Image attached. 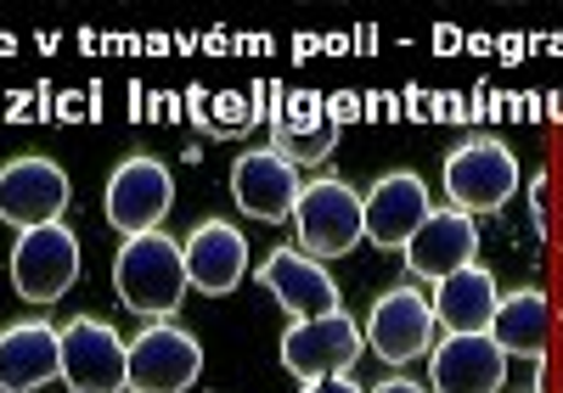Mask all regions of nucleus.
<instances>
[{
	"mask_svg": "<svg viewBox=\"0 0 563 393\" xmlns=\"http://www.w3.org/2000/svg\"><path fill=\"white\" fill-rule=\"evenodd\" d=\"M113 287H119V299L124 310L135 315H175L180 299H186V254H180V242L164 236V231H141V236H124V248L113 259Z\"/></svg>",
	"mask_w": 563,
	"mask_h": 393,
	"instance_id": "obj_1",
	"label": "nucleus"
},
{
	"mask_svg": "<svg viewBox=\"0 0 563 393\" xmlns=\"http://www.w3.org/2000/svg\"><path fill=\"white\" fill-rule=\"evenodd\" d=\"M294 225H299V242L310 259H344L366 236V196L339 175H321L299 191Z\"/></svg>",
	"mask_w": 563,
	"mask_h": 393,
	"instance_id": "obj_2",
	"label": "nucleus"
},
{
	"mask_svg": "<svg viewBox=\"0 0 563 393\" xmlns=\"http://www.w3.org/2000/svg\"><path fill=\"white\" fill-rule=\"evenodd\" d=\"M519 191V158L496 135H467L445 153V196L462 214H496Z\"/></svg>",
	"mask_w": 563,
	"mask_h": 393,
	"instance_id": "obj_3",
	"label": "nucleus"
},
{
	"mask_svg": "<svg viewBox=\"0 0 563 393\" xmlns=\"http://www.w3.org/2000/svg\"><path fill=\"white\" fill-rule=\"evenodd\" d=\"M198 371H203V343L186 326L153 321L141 337H130V366H124L130 393H186Z\"/></svg>",
	"mask_w": 563,
	"mask_h": 393,
	"instance_id": "obj_4",
	"label": "nucleus"
},
{
	"mask_svg": "<svg viewBox=\"0 0 563 393\" xmlns=\"http://www.w3.org/2000/svg\"><path fill=\"white\" fill-rule=\"evenodd\" d=\"M68 196H74L68 169L52 164V158L29 153V158L0 164V220H7L18 236L40 231V225H57L63 209H68Z\"/></svg>",
	"mask_w": 563,
	"mask_h": 393,
	"instance_id": "obj_5",
	"label": "nucleus"
},
{
	"mask_svg": "<svg viewBox=\"0 0 563 393\" xmlns=\"http://www.w3.org/2000/svg\"><path fill=\"white\" fill-rule=\"evenodd\" d=\"M434 299L422 292L417 281H406V287H389L378 304H372V315H366V343H372V355L378 360H389V366H406V360H417V355H429L434 349Z\"/></svg>",
	"mask_w": 563,
	"mask_h": 393,
	"instance_id": "obj_6",
	"label": "nucleus"
},
{
	"mask_svg": "<svg viewBox=\"0 0 563 393\" xmlns=\"http://www.w3.org/2000/svg\"><path fill=\"white\" fill-rule=\"evenodd\" d=\"M74 281H79V236L63 220L23 231L12 242V287L29 304H57Z\"/></svg>",
	"mask_w": 563,
	"mask_h": 393,
	"instance_id": "obj_7",
	"label": "nucleus"
},
{
	"mask_svg": "<svg viewBox=\"0 0 563 393\" xmlns=\"http://www.w3.org/2000/svg\"><path fill=\"white\" fill-rule=\"evenodd\" d=\"M361 326L333 310L316 321H294L282 332V366H288L299 382H321V377H350V366L361 360Z\"/></svg>",
	"mask_w": 563,
	"mask_h": 393,
	"instance_id": "obj_8",
	"label": "nucleus"
},
{
	"mask_svg": "<svg viewBox=\"0 0 563 393\" xmlns=\"http://www.w3.org/2000/svg\"><path fill=\"white\" fill-rule=\"evenodd\" d=\"M124 366H130V343L108 321L74 315L63 326V382L74 393H124Z\"/></svg>",
	"mask_w": 563,
	"mask_h": 393,
	"instance_id": "obj_9",
	"label": "nucleus"
},
{
	"mask_svg": "<svg viewBox=\"0 0 563 393\" xmlns=\"http://www.w3.org/2000/svg\"><path fill=\"white\" fill-rule=\"evenodd\" d=\"M299 191H305L299 164H288L282 153H271V146H254V153H243L231 164V196H238V209L249 220H265V225L294 220Z\"/></svg>",
	"mask_w": 563,
	"mask_h": 393,
	"instance_id": "obj_10",
	"label": "nucleus"
},
{
	"mask_svg": "<svg viewBox=\"0 0 563 393\" xmlns=\"http://www.w3.org/2000/svg\"><path fill=\"white\" fill-rule=\"evenodd\" d=\"M169 203H175V180H169V169H164L158 158H147V153L124 158V164L113 169V180H108V225L124 231V236L158 231L164 214H169Z\"/></svg>",
	"mask_w": 563,
	"mask_h": 393,
	"instance_id": "obj_11",
	"label": "nucleus"
},
{
	"mask_svg": "<svg viewBox=\"0 0 563 393\" xmlns=\"http://www.w3.org/2000/svg\"><path fill=\"white\" fill-rule=\"evenodd\" d=\"M400 254H406V270L417 281L440 287L445 276H456V270H467L479 259V225H474V214H462V209H434Z\"/></svg>",
	"mask_w": 563,
	"mask_h": 393,
	"instance_id": "obj_12",
	"label": "nucleus"
},
{
	"mask_svg": "<svg viewBox=\"0 0 563 393\" xmlns=\"http://www.w3.org/2000/svg\"><path fill=\"white\" fill-rule=\"evenodd\" d=\"M63 377V332L52 321L0 326V393H40Z\"/></svg>",
	"mask_w": 563,
	"mask_h": 393,
	"instance_id": "obj_13",
	"label": "nucleus"
},
{
	"mask_svg": "<svg viewBox=\"0 0 563 393\" xmlns=\"http://www.w3.org/2000/svg\"><path fill=\"white\" fill-rule=\"evenodd\" d=\"M260 281H265V292H271V299L288 310L294 321H316V315H333V310H339V281L327 276L305 248H276V254H265Z\"/></svg>",
	"mask_w": 563,
	"mask_h": 393,
	"instance_id": "obj_14",
	"label": "nucleus"
},
{
	"mask_svg": "<svg viewBox=\"0 0 563 393\" xmlns=\"http://www.w3.org/2000/svg\"><path fill=\"white\" fill-rule=\"evenodd\" d=\"M429 214H434V203H429V186H422L417 169H389L378 186L366 191V236H372V248H406Z\"/></svg>",
	"mask_w": 563,
	"mask_h": 393,
	"instance_id": "obj_15",
	"label": "nucleus"
},
{
	"mask_svg": "<svg viewBox=\"0 0 563 393\" xmlns=\"http://www.w3.org/2000/svg\"><path fill=\"white\" fill-rule=\"evenodd\" d=\"M507 349L490 332H445L434 349V393H501Z\"/></svg>",
	"mask_w": 563,
	"mask_h": 393,
	"instance_id": "obj_16",
	"label": "nucleus"
},
{
	"mask_svg": "<svg viewBox=\"0 0 563 393\" xmlns=\"http://www.w3.org/2000/svg\"><path fill=\"white\" fill-rule=\"evenodd\" d=\"M186 254V281H192L198 292H209V299H225V292H238V281L249 276V242L238 225L225 220H203L192 236L180 242Z\"/></svg>",
	"mask_w": 563,
	"mask_h": 393,
	"instance_id": "obj_17",
	"label": "nucleus"
},
{
	"mask_svg": "<svg viewBox=\"0 0 563 393\" xmlns=\"http://www.w3.org/2000/svg\"><path fill=\"white\" fill-rule=\"evenodd\" d=\"M333 146H339V124L321 108V96H310V90L282 96V108L271 119V153L310 169V164H321L327 153H333Z\"/></svg>",
	"mask_w": 563,
	"mask_h": 393,
	"instance_id": "obj_18",
	"label": "nucleus"
},
{
	"mask_svg": "<svg viewBox=\"0 0 563 393\" xmlns=\"http://www.w3.org/2000/svg\"><path fill=\"white\" fill-rule=\"evenodd\" d=\"M490 337L507 349V360H541L547 355V337H552V299L541 287H519L496 304Z\"/></svg>",
	"mask_w": 563,
	"mask_h": 393,
	"instance_id": "obj_19",
	"label": "nucleus"
},
{
	"mask_svg": "<svg viewBox=\"0 0 563 393\" xmlns=\"http://www.w3.org/2000/svg\"><path fill=\"white\" fill-rule=\"evenodd\" d=\"M496 304H501V292H496V276L485 265H467L434 287V321L445 332H490Z\"/></svg>",
	"mask_w": 563,
	"mask_h": 393,
	"instance_id": "obj_20",
	"label": "nucleus"
},
{
	"mask_svg": "<svg viewBox=\"0 0 563 393\" xmlns=\"http://www.w3.org/2000/svg\"><path fill=\"white\" fill-rule=\"evenodd\" d=\"M192 113H198V124L209 135H243V130H254V102L238 96V90H198Z\"/></svg>",
	"mask_w": 563,
	"mask_h": 393,
	"instance_id": "obj_21",
	"label": "nucleus"
},
{
	"mask_svg": "<svg viewBox=\"0 0 563 393\" xmlns=\"http://www.w3.org/2000/svg\"><path fill=\"white\" fill-rule=\"evenodd\" d=\"M530 209H536V231L547 236V225H552V180L547 175L530 186Z\"/></svg>",
	"mask_w": 563,
	"mask_h": 393,
	"instance_id": "obj_22",
	"label": "nucleus"
},
{
	"mask_svg": "<svg viewBox=\"0 0 563 393\" xmlns=\"http://www.w3.org/2000/svg\"><path fill=\"white\" fill-rule=\"evenodd\" d=\"M305 393H366V388H355L350 377H321V382H305Z\"/></svg>",
	"mask_w": 563,
	"mask_h": 393,
	"instance_id": "obj_23",
	"label": "nucleus"
},
{
	"mask_svg": "<svg viewBox=\"0 0 563 393\" xmlns=\"http://www.w3.org/2000/svg\"><path fill=\"white\" fill-rule=\"evenodd\" d=\"M372 393H422V388H417V382H406V377H389V382H378Z\"/></svg>",
	"mask_w": 563,
	"mask_h": 393,
	"instance_id": "obj_24",
	"label": "nucleus"
},
{
	"mask_svg": "<svg viewBox=\"0 0 563 393\" xmlns=\"http://www.w3.org/2000/svg\"><path fill=\"white\" fill-rule=\"evenodd\" d=\"M552 259H558V276H563V248H552ZM558 315H563V287H558V304H552Z\"/></svg>",
	"mask_w": 563,
	"mask_h": 393,
	"instance_id": "obj_25",
	"label": "nucleus"
}]
</instances>
